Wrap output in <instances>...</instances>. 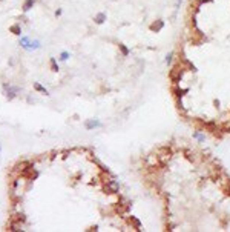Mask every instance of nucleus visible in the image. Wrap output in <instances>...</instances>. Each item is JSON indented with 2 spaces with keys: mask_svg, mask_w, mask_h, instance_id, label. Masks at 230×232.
Listing matches in <instances>:
<instances>
[{
  "mask_svg": "<svg viewBox=\"0 0 230 232\" xmlns=\"http://www.w3.org/2000/svg\"><path fill=\"white\" fill-rule=\"evenodd\" d=\"M207 2H210V0H196V3H198V5H204V3H207Z\"/></svg>",
  "mask_w": 230,
  "mask_h": 232,
  "instance_id": "19",
  "label": "nucleus"
},
{
  "mask_svg": "<svg viewBox=\"0 0 230 232\" xmlns=\"http://www.w3.org/2000/svg\"><path fill=\"white\" fill-rule=\"evenodd\" d=\"M20 45L25 48V49H28V51L38 49V48H40V42H38V40H31L29 37H22L20 39Z\"/></svg>",
  "mask_w": 230,
  "mask_h": 232,
  "instance_id": "1",
  "label": "nucleus"
},
{
  "mask_svg": "<svg viewBox=\"0 0 230 232\" xmlns=\"http://www.w3.org/2000/svg\"><path fill=\"white\" fill-rule=\"evenodd\" d=\"M34 88L37 89L38 92H42V94H45V95H49V92H48V89H46V88H43L40 83H37V82H35V83H34Z\"/></svg>",
  "mask_w": 230,
  "mask_h": 232,
  "instance_id": "10",
  "label": "nucleus"
},
{
  "mask_svg": "<svg viewBox=\"0 0 230 232\" xmlns=\"http://www.w3.org/2000/svg\"><path fill=\"white\" fill-rule=\"evenodd\" d=\"M130 223H134V226H135V229H137V231H141V221H140L137 217L132 215V217H130Z\"/></svg>",
  "mask_w": 230,
  "mask_h": 232,
  "instance_id": "11",
  "label": "nucleus"
},
{
  "mask_svg": "<svg viewBox=\"0 0 230 232\" xmlns=\"http://www.w3.org/2000/svg\"><path fill=\"white\" fill-rule=\"evenodd\" d=\"M174 57H175V52H174V51H170L169 54L166 55V65H167V66L172 65V62H174Z\"/></svg>",
  "mask_w": 230,
  "mask_h": 232,
  "instance_id": "13",
  "label": "nucleus"
},
{
  "mask_svg": "<svg viewBox=\"0 0 230 232\" xmlns=\"http://www.w3.org/2000/svg\"><path fill=\"white\" fill-rule=\"evenodd\" d=\"M9 31H11L12 34H15V35H20L22 34V29H20L19 25H12L11 28H9Z\"/></svg>",
  "mask_w": 230,
  "mask_h": 232,
  "instance_id": "14",
  "label": "nucleus"
},
{
  "mask_svg": "<svg viewBox=\"0 0 230 232\" xmlns=\"http://www.w3.org/2000/svg\"><path fill=\"white\" fill-rule=\"evenodd\" d=\"M34 3H35V0H25V3H23V11L28 12L31 8L34 6Z\"/></svg>",
  "mask_w": 230,
  "mask_h": 232,
  "instance_id": "9",
  "label": "nucleus"
},
{
  "mask_svg": "<svg viewBox=\"0 0 230 232\" xmlns=\"http://www.w3.org/2000/svg\"><path fill=\"white\" fill-rule=\"evenodd\" d=\"M5 89H6V97L9 100L14 99L15 94L19 92V88H12V86H9V85H5Z\"/></svg>",
  "mask_w": 230,
  "mask_h": 232,
  "instance_id": "6",
  "label": "nucleus"
},
{
  "mask_svg": "<svg viewBox=\"0 0 230 232\" xmlns=\"http://www.w3.org/2000/svg\"><path fill=\"white\" fill-rule=\"evenodd\" d=\"M163 28H164V20H161V19L155 20L153 23H150V26H149V29L152 31V32H160Z\"/></svg>",
  "mask_w": 230,
  "mask_h": 232,
  "instance_id": "4",
  "label": "nucleus"
},
{
  "mask_svg": "<svg viewBox=\"0 0 230 232\" xmlns=\"http://www.w3.org/2000/svg\"><path fill=\"white\" fill-rule=\"evenodd\" d=\"M193 138H196L200 143H202V141L206 140V135H202V134H200L198 131H195V132H193Z\"/></svg>",
  "mask_w": 230,
  "mask_h": 232,
  "instance_id": "15",
  "label": "nucleus"
},
{
  "mask_svg": "<svg viewBox=\"0 0 230 232\" xmlns=\"http://www.w3.org/2000/svg\"><path fill=\"white\" fill-rule=\"evenodd\" d=\"M174 92H175V97L176 99H183V97L189 92V88H174Z\"/></svg>",
  "mask_w": 230,
  "mask_h": 232,
  "instance_id": "7",
  "label": "nucleus"
},
{
  "mask_svg": "<svg viewBox=\"0 0 230 232\" xmlns=\"http://www.w3.org/2000/svg\"><path fill=\"white\" fill-rule=\"evenodd\" d=\"M100 126H101V122H98V120H95V118L86 120V123H85V128L87 129V131H91V129H95V128H100Z\"/></svg>",
  "mask_w": 230,
  "mask_h": 232,
  "instance_id": "5",
  "label": "nucleus"
},
{
  "mask_svg": "<svg viewBox=\"0 0 230 232\" xmlns=\"http://www.w3.org/2000/svg\"><path fill=\"white\" fill-rule=\"evenodd\" d=\"M118 48H120V51H121V54L123 55H124V57H127V55H129V48H126V45H123V43H120V45H118Z\"/></svg>",
  "mask_w": 230,
  "mask_h": 232,
  "instance_id": "12",
  "label": "nucleus"
},
{
  "mask_svg": "<svg viewBox=\"0 0 230 232\" xmlns=\"http://www.w3.org/2000/svg\"><path fill=\"white\" fill-rule=\"evenodd\" d=\"M181 2H183V0H176V2H175V11H178V9H180Z\"/></svg>",
  "mask_w": 230,
  "mask_h": 232,
  "instance_id": "18",
  "label": "nucleus"
},
{
  "mask_svg": "<svg viewBox=\"0 0 230 232\" xmlns=\"http://www.w3.org/2000/svg\"><path fill=\"white\" fill-rule=\"evenodd\" d=\"M104 20H106V14H104V12H98V14L94 17V22L97 25H103Z\"/></svg>",
  "mask_w": 230,
  "mask_h": 232,
  "instance_id": "8",
  "label": "nucleus"
},
{
  "mask_svg": "<svg viewBox=\"0 0 230 232\" xmlns=\"http://www.w3.org/2000/svg\"><path fill=\"white\" fill-rule=\"evenodd\" d=\"M229 191H230V188H229Z\"/></svg>",
  "mask_w": 230,
  "mask_h": 232,
  "instance_id": "21",
  "label": "nucleus"
},
{
  "mask_svg": "<svg viewBox=\"0 0 230 232\" xmlns=\"http://www.w3.org/2000/svg\"><path fill=\"white\" fill-rule=\"evenodd\" d=\"M104 191L108 194H117L118 191H120V185H118L115 180H108V185H106Z\"/></svg>",
  "mask_w": 230,
  "mask_h": 232,
  "instance_id": "3",
  "label": "nucleus"
},
{
  "mask_svg": "<svg viewBox=\"0 0 230 232\" xmlns=\"http://www.w3.org/2000/svg\"><path fill=\"white\" fill-rule=\"evenodd\" d=\"M61 12H63L61 9H57V11H55V16H57V17H60V16H61Z\"/></svg>",
  "mask_w": 230,
  "mask_h": 232,
  "instance_id": "20",
  "label": "nucleus"
},
{
  "mask_svg": "<svg viewBox=\"0 0 230 232\" xmlns=\"http://www.w3.org/2000/svg\"><path fill=\"white\" fill-rule=\"evenodd\" d=\"M183 74H184V68H183V65H181V66H176V68H174L170 71L169 77L174 83H178V82H181V78H183Z\"/></svg>",
  "mask_w": 230,
  "mask_h": 232,
  "instance_id": "2",
  "label": "nucleus"
},
{
  "mask_svg": "<svg viewBox=\"0 0 230 232\" xmlns=\"http://www.w3.org/2000/svg\"><path fill=\"white\" fill-rule=\"evenodd\" d=\"M51 69L54 71V72H57V71H59V65H57V62H55L54 57L51 59Z\"/></svg>",
  "mask_w": 230,
  "mask_h": 232,
  "instance_id": "16",
  "label": "nucleus"
},
{
  "mask_svg": "<svg viewBox=\"0 0 230 232\" xmlns=\"http://www.w3.org/2000/svg\"><path fill=\"white\" fill-rule=\"evenodd\" d=\"M69 57H71V54H69V52H66V51H63V52H61V54H60V60H68L69 59Z\"/></svg>",
  "mask_w": 230,
  "mask_h": 232,
  "instance_id": "17",
  "label": "nucleus"
}]
</instances>
